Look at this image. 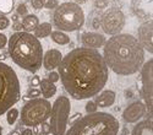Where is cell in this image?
<instances>
[{
  "label": "cell",
  "instance_id": "6da1fadb",
  "mask_svg": "<svg viewBox=\"0 0 153 135\" xmlns=\"http://www.w3.org/2000/svg\"><path fill=\"white\" fill-rule=\"evenodd\" d=\"M59 80L74 100H88L97 96L105 86L109 69L97 49L75 48L58 66Z\"/></svg>",
  "mask_w": 153,
  "mask_h": 135
},
{
  "label": "cell",
  "instance_id": "7a4b0ae2",
  "mask_svg": "<svg viewBox=\"0 0 153 135\" xmlns=\"http://www.w3.org/2000/svg\"><path fill=\"white\" fill-rule=\"evenodd\" d=\"M103 59L117 75L129 76L138 72L145 63V49L129 33L111 36L103 45Z\"/></svg>",
  "mask_w": 153,
  "mask_h": 135
},
{
  "label": "cell",
  "instance_id": "3957f363",
  "mask_svg": "<svg viewBox=\"0 0 153 135\" xmlns=\"http://www.w3.org/2000/svg\"><path fill=\"white\" fill-rule=\"evenodd\" d=\"M7 51L12 61L21 69L30 72H37L41 69L43 45L32 33L15 32L7 40Z\"/></svg>",
  "mask_w": 153,
  "mask_h": 135
},
{
  "label": "cell",
  "instance_id": "277c9868",
  "mask_svg": "<svg viewBox=\"0 0 153 135\" xmlns=\"http://www.w3.org/2000/svg\"><path fill=\"white\" fill-rule=\"evenodd\" d=\"M119 120L110 113L96 112L79 118L72 123L66 135H118Z\"/></svg>",
  "mask_w": 153,
  "mask_h": 135
},
{
  "label": "cell",
  "instance_id": "5b68a950",
  "mask_svg": "<svg viewBox=\"0 0 153 135\" xmlns=\"http://www.w3.org/2000/svg\"><path fill=\"white\" fill-rule=\"evenodd\" d=\"M21 98V86L16 71L0 61V116L15 106Z\"/></svg>",
  "mask_w": 153,
  "mask_h": 135
},
{
  "label": "cell",
  "instance_id": "8992f818",
  "mask_svg": "<svg viewBox=\"0 0 153 135\" xmlns=\"http://www.w3.org/2000/svg\"><path fill=\"white\" fill-rule=\"evenodd\" d=\"M53 21L59 31L75 32L81 30L85 25V12L75 3H62L55 9Z\"/></svg>",
  "mask_w": 153,
  "mask_h": 135
},
{
  "label": "cell",
  "instance_id": "52a82bcc",
  "mask_svg": "<svg viewBox=\"0 0 153 135\" xmlns=\"http://www.w3.org/2000/svg\"><path fill=\"white\" fill-rule=\"evenodd\" d=\"M52 104L45 98H32L21 109V123L27 128L38 127L50 116Z\"/></svg>",
  "mask_w": 153,
  "mask_h": 135
},
{
  "label": "cell",
  "instance_id": "ba28073f",
  "mask_svg": "<svg viewBox=\"0 0 153 135\" xmlns=\"http://www.w3.org/2000/svg\"><path fill=\"white\" fill-rule=\"evenodd\" d=\"M70 110L71 103L66 96L58 97L52 104L49 116V128L53 135H65Z\"/></svg>",
  "mask_w": 153,
  "mask_h": 135
},
{
  "label": "cell",
  "instance_id": "9c48e42d",
  "mask_svg": "<svg viewBox=\"0 0 153 135\" xmlns=\"http://www.w3.org/2000/svg\"><path fill=\"white\" fill-rule=\"evenodd\" d=\"M125 26V15L123 11L117 7H111L105 11L100 19V27L104 31V33L115 36L121 33Z\"/></svg>",
  "mask_w": 153,
  "mask_h": 135
},
{
  "label": "cell",
  "instance_id": "30bf717a",
  "mask_svg": "<svg viewBox=\"0 0 153 135\" xmlns=\"http://www.w3.org/2000/svg\"><path fill=\"white\" fill-rule=\"evenodd\" d=\"M152 65L153 60L149 59L143 63L141 68V80H142V97L146 102V108H148L149 118H152Z\"/></svg>",
  "mask_w": 153,
  "mask_h": 135
},
{
  "label": "cell",
  "instance_id": "8fae6325",
  "mask_svg": "<svg viewBox=\"0 0 153 135\" xmlns=\"http://www.w3.org/2000/svg\"><path fill=\"white\" fill-rule=\"evenodd\" d=\"M137 41L138 43L141 44V47L143 49L152 54L153 53V42H152V37H153V22L152 20L147 21V22H143L141 26L138 27L137 30Z\"/></svg>",
  "mask_w": 153,
  "mask_h": 135
},
{
  "label": "cell",
  "instance_id": "7c38bea8",
  "mask_svg": "<svg viewBox=\"0 0 153 135\" xmlns=\"http://www.w3.org/2000/svg\"><path fill=\"white\" fill-rule=\"evenodd\" d=\"M146 106L140 102V101H135L131 104H129L123 112V118L126 123H137L140 122L143 116L146 114Z\"/></svg>",
  "mask_w": 153,
  "mask_h": 135
},
{
  "label": "cell",
  "instance_id": "4fadbf2b",
  "mask_svg": "<svg viewBox=\"0 0 153 135\" xmlns=\"http://www.w3.org/2000/svg\"><path fill=\"white\" fill-rule=\"evenodd\" d=\"M81 43L83 47L90 49H98L105 43V37L97 32H85L81 36Z\"/></svg>",
  "mask_w": 153,
  "mask_h": 135
},
{
  "label": "cell",
  "instance_id": "5bb4252c",
  "mask_svg": "<svg viewBox=\"0 0 153 135\" xmlns=\"http://www.w3.org/2000/svg\"><path fill=\"white\" fill-rule=\"evenodd\" d=\"M62 59V54L58 49H49L45 53H43V60H42V66H44V69L53 71L54 69H56Z\"/></svg>",
  "mask_w": 153,
  "mask_h": 135
},
{
  "label": "cell",
  "instance_id": "9a60e30c",
  "mask_svg": "<svg viewBox=\"0 0 153 135\" xmlns=\"http://www.w3.org/2000/svg\"><path fill=\"white\" fill-rule=\"evenodd\" d=\"M115 98H117V95L114 91L111 90H102L98 96L96 97V106L97 107H102V108H107V107H110L114 104L115 102Z\"/></svg>",
  "mask_w": 153,
  "mask_h": 135
},
{
  "label": "cell",
  "instance_id": "2e32d148",
  "mask_svg": "<svg viewBox=\"0 0 153 135\" xmlns=\"http://www.w3.org/2000/svg\"><path fill=\"white\" fill-rule=\"evenodd\" d=\"M130 135H153L152 119L148 118L141 122H137Z\"/></svg>",
  "mask_w": 153,
  "mask_h": 135
},
{
  "label": "cell",
  "instance_id": "e0dca14e",
  "mask_svg": "<svg viewBox=\"0 0 153 135\" xmlns=\"http://www.w3.org/2000/svg\"><path fill=\"white\" fill-rule=\"evenodd\" d=\"M39 87H41V90H39L41 91V95L45 98V100H48V98H52L56 93V86H55V84L48 81L47 79L41 80Z\"/></svg>",
  "mask_w": 153,
  "mask_h": 135
},
{
  "label": "cell",
  "instance_id": "ac0fdd59",
  "mask_svg": "<svg viewBox=\"0 0 153 135\" xmlns=\"http://www.w3.org/2000/svg\"><path fill=\"white\" fill-rule=\"evenodd\" d=\"M22 27L25 30V32H28V33H32L34 32V30L37 28V26L39 25V20H38L37 15H33V14H28L26 15L23 19H22Z\"/></svg>",
  "mask_w": 153,
  "mask_h": 135
},
{
  "label": "cell",
  "instance_id": "d6986e66",
  "mask_svg": "<svg viewBox=\"0 0 153 135\" xmlns=\"http://www.w3.org/2000/svg\"><path fill=\"white\" fill-rule=\"evenodd\" d=\"M53 31V27L52 25H50L49 22H42L37 26V28L34 30V37L38 40H42V38H47V37L50 36V33H52Z\"/></svg>",
  "mask_w": 153,
  "mask_h": 135
},
{
  "label": "cell",
  "instance_id": "ffe728a7",
  "mask_svg": "<svg viewBox=\"0 0 153 135\" xmlns=\"http://www.w3.org/2000/svg\"><path fill=\"white\" fill-rule=\"evenodd\" d=\"M50 38H52V41L59 45H66L70 43V37L62 31H52V33H50Z\"/></svg>",
  "mask_w": 153,
  "mask_h": 135
},
{
  "label": "cell",
  "instance_id": "44dd1931",
  "mask_svg": "<svg viewBox=\"0 0 153 135\" xmlns=\"http://www.w3.org/2000/svg\"><path fill=\"white\" fill-rule=\"evenodd\" d=\"M19 116H20L19 109L15 108V107H11L6 112V122L9 123L10 125H14L16 123V120L19 119Z\"/></svg>",
  "mask_w": 153,
  "mask_h": 135
},
{
  "label": "cell",
  "instance_id": "7402d4cb",
  "mask_svg": "<svg viewBox=\"0 0 153 135\" xmlns=\"http://www.w3.org/2000/svg\"><path fill=\"white\" fill-rule=\"evenodd\" d=\"M14 9V0H0V12L10 14Z\"/></svg>",
  "mask_w": 153,
  "mask_h": 135
},
{
  "label": "cell",
  "instance_id": "603a6c76",
  "mask_svg": "<svg viewBox=\"0 0 153 135\" xmlns=\"http://www.w3.org/2000/svg\"><path fill=\"white\" fill-rule=\"evenodd\" d=\"M85 109H86V112L87 114H91V113H96L98 112V107L96 106V103L93 101H88L85 106Z\"/></svg>",
  "mask_w": 153,
  "mask_h": 135
},
{
  "label": "cell",
  "instance_id": "cb8c5ba5",
  "mask_svg": "<svg viewBox=\"0 0 153 135\" xmlns=\"http://www.w3.org/2000/svg\"><path fill=\"white\" fill-rule=\"evenodd\" d=\"M9 26H10V20L4 15H0V31L6 30Z\"/></svg>",
  "mask_w": 153,
  "mask_h": 135
},
{
  "label": "cell",
  "instance_id": "d4e9b609",
  "mask_svg": "<svg viewBox=\"0 0 153 135\" xmlns=\"http://www.w3.org/2000/svg\"><path fill=\"white\" fill-rule=\"evenodd\" d=\"M58 6H59V0H45L44 7L49 9V10H53V9H56Z\"/></svg>",
  "mask_w": 153,
  "mask_h": 135
},
{
  "label": "cell",
  "instance_id": "484cf974",
  "mask_svg": "<svg viewBox=\"0 0 153 135\" xmlns=\"http://www.w3.org/2000/svg\"><path fill=\"white\" fill-rule=\"evenodd\" d=\"M16 11H17V15H21V16H26V15H28V9H27L26 4H20V5L17 6Z\"/></svg>",
  "mask_w": 153,
  "mask_h": 135
},
{
  "label": "cell",
  "instance_id": "4316f807",
  "mask_svg": "<svg viewBox=\"0 0 153 135\" xmlns=\"http://www.w3.org/2000/svg\"><path fill=\"white\" fill-rule=\"evenodd\" d=\"M39 96H41V91L38 90V89H30L28 91H27V97H30L31 100L32 98H39Z\"/></svg>",
  "mask_w": 153,
  "mask_h": 135
},
{
  "label": "cell",
  "instance_id": "83f0119b",
  "mask_svg": "<svg viewBox=\"0 0 153 135\" xmlns=\"http://www.w3.org/2000/svg\"><path fill=\"white\" fill-rule=\"evenodd\" d=\"M31 4H32V6H33V9H36V10H41V9L44 7L45 0H32Z\"/></svg>",
  "mask_w": 153,
  "mask_h": 135
},
{
  "label": "cell",
  "instance_id": "f1b7e54d",
  "mask_svg": "<svg viewBox=\"0 0 153 135\" xmlns=\"http://www.w3.org/2000/svg\"><path fill=\"white\" fill-rule=\"evenodd\" d=\"M47 80H48V81H50V82H53V84L58 82V81H59V74H58V72H55V71H50V74L48 75Z\"/></svg>",
  "mask_w": 153,
  "mask_h": 135
},
{
  "label": "cell",
  "instance_id": "f546056e",
  "mask_svg": "<svg viewBox=\"0 0 153 135\" xmlns=\"http://www.w3.org/2000/svg\"><path fill=\"white\" fill-rule=\"evenodd\" d=\"M41 131L43 135H48L50 134V128H49V123L47 122H43L42 124H41Z\"/></svg>",
  "mask_w": 153,
  "mask_h": 135
},
{
  "label": "cell",
  "instance_id": "4dcf8cb0",
  "mask_svg": "<svg viewBox=\"0 0 153 135\" xmlns=\"http://www.w3.org/2000/svg\"><path fill=\"white\" fill-rule=\"evenodd\" d=\"M108 4H109L108 0H96V3H94L96 7H99V9H104V7H107Z\"/></svg>",
  "mask_w": 153,
  "mask_h": 135
},
{
  "label": "cell",
  "instance_id": "1f68e13d",
  "mask_svg": "<svg viewBox=\"0 0 153 135\" xmlns=\"http://www.w3.org/2000/svg\"><path fill=\"white\" fill-rule=\"evenodd\" d=\"M7 45V37L4 33H0V49H4Z\"/></svg>",
  "mask_w": 153,
  "mask_h": 135
},
{
  "label": "cell",
  "instance_id": "d6a6232c",
  "mask_svg": "<svg viewBox=\"0 0 153 135\" xmlns=\"http://www.w3.org/2000/svg\"><path fill=\"white\" fill-rule=\"evenodd\" d=\"M39 82H41V78L39 76H37V75L32 76V79H31V86H33V89H36L37 86H39Z\"/></svg>",
  "mask_w": 153,
  "mask_h": 135
},
{
  "label": "cell",
  "instance_id": "836d02e7",
  "mask_svg": "<svg viewBox=\"0 0 153 135\" xmlns=\"http://www.w3.org/2000/svg\"><path fill=\"white\" fill-rule=\"evenodd\" d=\"M92 27H93L94 30H98V28L100 27V19H99V17H94V19L92 20Z\"/></svg>",
  "mask_w": 153,
  "mask_h": 135
},
{
  "label": "cell",
  "instance_id": "e575fe53",
  "mask_svg": "<svg viewBox=\"0 0 153 135\" xmlns=\"http://www.w3.org/2000/svg\"><path fill=\"white\" fill-rule=\"evenodd\" d=\"M12 28H14V31H16V32H21L23 30L21 22H15L14 25H12Z\"/></svg>",
  "mask_w": 153,
  "mask_h": 135
},
{
  "label": "cell",
  "instance_id": "d590c367",
  "mask_svg": "<svg viewBox=\"0 0 153 135\" xmlns=\"http://www.w3.org/2000/svg\"><path fill=\"white\" fill-rule=\"evenodd\" d=\"M21 135H33V130L31 128H25V129H22Z\"/></svg>",
  "mask_w": 153,
  "mask_h": 135
},
{
  "label": "cell",
  "instance_id": "8d00e7d4",
  "mask_svg": "<svg viewBox=\"0 0 153 135\" xmlns=\"http://www.w3.org/2000/svg\"><path fill=\"white\" fill-rule=\"evenodd\" d=\"M120 135H130V130L124 127V128L121 129V131H120Z\"/></svg>",
  "mask_w": 153,
  "mask_h": 135
},
{
  "label": "cell",
  "instance_id": "74e56055",
  "mask_svg": "<svg viewBox=\"0 0 153 135\" xmlns=\"http://www.w3.org/2000/svg\"><path fill=\"white\" fill-rule=\"evenodd\" d=\"M75 1H76L75 4H77V5H80V6H81V5H83V4H86V3L88 1V0H75Z\"/></svg>",
  "mask_w": 153,
  "mask_h": 135
},
{
  "label": "cell",
  "instance_id": "f35d334b",
  "mask_svg": "<svg viewBox=\"0 0 153 135\" xmlns=\"http://www.w3.org/2000/svg\"><path fill=\"white\" fill-rule=\"evenodd\" d=\"M125 95H126V96H125L126 98H131V97H132V91H131V90H126Z\"/></svg>",
  "mask_w": 153,
  "mask_h": 135
},
{
  "label": "cell",
  "instance_id": "ab89813d",
  "mask_svg": "<svg viewBox=\"0 0 153 135\" xmlns=\"http://www.w3.org/2000/svg\"><path fill=\"white\" fill-rule=\"evenodd\" d=\"M81 116H82L81 113H76L72 118H70V123H72V122H74V119H76V118H81Z\"/></svg>",
  "mask_w": 153,
  "mask_h": 135
},
{
  "label": "cell",
  "instance_id": "60d3db41",
  "mask_svg": "<svg viewBox=\"0 0 153 135\" xmlns=\"http://www.w3.org/2000/svg\"><path fill=\"white\" fill-rule=\"evenodd\" d=\"M9 135H20V134H19V131H17V130H14V131H11Z\"/></svg>",
  "mask_w": 153,
  "mask_h": 135
},
{
  "label": "cell",
  "instance_id": "b9f144b4",
  "mask_svg": "<svg viewBox=\"0 0 153 135\" xmlns=\"http://www.w3.org/2000/svg\"><path fill=\"white\" fill-rule=\"evenodd\" d=\"M12 20H14L15 22H17V15H14V16H12Z\"/></svg>",
  "mask_w": 153,
  "mask_h": 135
},
{
  "label": "cell",
  "instance_id": "7bdbcfd3",
  "mask_svg": "<svg viewBox=\"0 0 153 135\" xmlns=\"http://www.w3.org/2000/svg\"><path fill=\"white\" fill-rule=\"evenodd\" d=\"M0 135H3V128H1V125H0Z\"/></svg>",
  "mask_w": 153,
  "mask_h": 135
}]
</instances>
